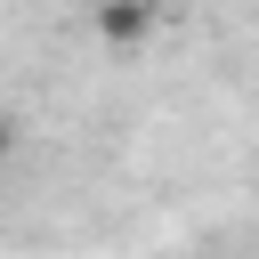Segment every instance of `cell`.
Wrapping results in <instances>:
<instances>
[{
  "instance_id": "6da1fadb",
  "label": "cell",
  "mask_w": 259,
  "mask_h": 259,
  "mask_svg": "<svg viewBox=\"0 0 259 259\" xmlns=\"http://www.w3.org/2000/svg\"><path fill=\"white\" fill-rule=\"evenodd\" d=\"M89 24H97V40H113V49H138V40L154 32V8H138V0H105Z\"/></svg>"
},
{
  "instance_id": "7a4b0ae2",
  "label": "cell",
  "mask_w": 259,
  "mask_h": 259,
  "mask_svg": "<svg viewBox=\"0 0 259 259\" xmlns=\"http://www.w3.org/2000/svg\"><path fill=\"white\" fill-rule=\"evenodd\" d=\"M8 162H16V121L0 113V170H8Z\"/></svg>"
}]
</instances>
